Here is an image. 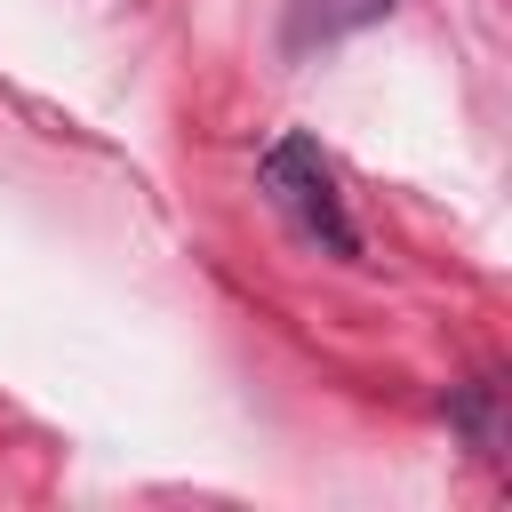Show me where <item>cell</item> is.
I'll return each instance as SVG.
<instances>
[{
	"instance_id": "obj_3",
	"label": "cell",
	"mask_w": 512,
	"mask_h": 512,
	"mask_svg": "<svg viewBox=\"0 0 512 512\" xmlns=\"http://www.w3.org/2000/svg\"><path fill=\"white\" fill-rule=\"evenodd\" d=\"M392 8L400 0H296V40H336V32H360Z\"/></svg>"
},
{
	"instance_id": "obj_2",
	"label": "cell",
	"mask_w": 512,
	"mask_h": 512,
	"mask_svg": "<svg viewBox=\"0 0 512 512\" xmlns=\"http://www.w3.org/2000/svg\"><path fill=\"white\" fill-rule=\"evenodd\" d=\"M504 384L496 376H472V384H456L448 392V424L472 440V456H504Z\"/></svg>"
},
{
	"instance_id": "obj_1",
	"label": "cell",
	"mask_w": 512,
	"mask_h": 512,
	"mask_svg": "<svg viewBox=\"0 0 512 512\" xmlns=\"http://www.w3.org/2000/svg\"><path fill=\"white\" fill-rule=\"evenodd\" d=\"M256 184H264V200L312 240V248H328V256H360V232H352V216H344V192H336V168L320 160V144L312 136H280L264 160H256Z\"/></svg>"
}]
</instances>
